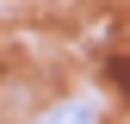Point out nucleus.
<instances>
[{
	"instance_id": "f257e3e1",
	"label": "nucleus",
	"mask_w": 130,
	"mask_h": 124,
	"mask_svg": "<svg viewBox=\"0 0 130 124\" xmlns=\"http://www.w3.org/2000/svg\"><path fill=\"white\" fill-rule=\"evenodd\" d=\"M50 118H62V124H87V118H99V112L80 105V99H68V105H50Z\"/></svg>"
}]
</instances>
